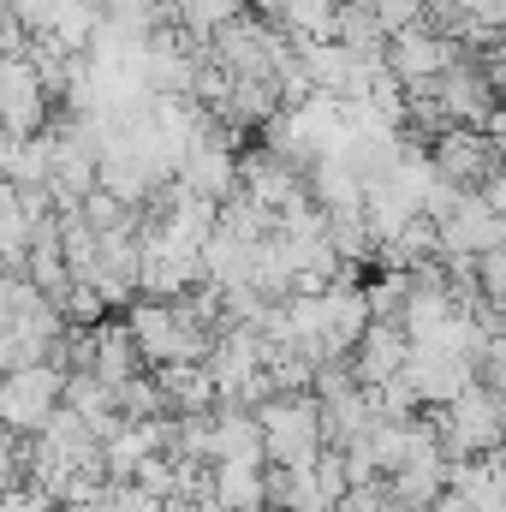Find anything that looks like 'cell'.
Masks as SVG:
<instances>
[{
    "label": "cell",
    "mask_w": 506,
    "mask_h": 512,
    "mask_svg": "<svg viewBox=\"0 0 506 512\" xmlns=\"http://www.w3.org/2000/svg\"><path fill=\"white\" fill-rule=\"evenodd\" d=\"M506 435V399L495 387H471L465 399L447 405V423H441V447L447 459H495Z\"/></svg>",
    "instance_id": "7a4b0ae2"
},
{
    "label": "cell",
    "mask_w": 506,
    "mask_h": 512,
    "mask_svg": "<svg viewBox=\"0 0 506 512\" xmlns=\"http://www.w3.org/2000/svg\"><path fill=\"white\" fill-rule=\"evenodd\" d=\"M256 423H262V453H268L274 471H304V465L322 459L328 429H322V405H316V399L280 393V399H268V405L256 411Z\"/></svg>",
    "instance_id": "6da1fadb"
},
{
    "label": "cell",
    "mask_w": 506,
    "mask_h": 512,
    "mask_svg": "<svg viewBox=\"0 0 506 512\" xmlns=\"http://www.w3.org/2000/svg\"><path fill=\"white\" fill-rule=\"evenodd\" d=\"M393 72L405 84H441L453 72V48L429 30H399L393 36Z\"/></svg>",
    "instance_id": "8992f818"
},
{
    "label": "cell",
    "mask_w": 506,
    "mask_h": 512,
    "mask_svg": "<svg viewBox=\"0 0 506 512\" xmlns=\"http://www.w3.org/2000/svg\"><path fill=\"white\" fill-rule=\"evenodd\" d=\"M60 370L48 364H24V370H6L0 376V423L18 429V435H42L54 417H60Z\"/></svg>",
    "instance_id": "3957f363"
},
{
    "label": "cell",
    "mask_w": 506,
    "mask_h": 512,
    "mask_svg": "<svg viewBox=\"0 0 506 512\" xmlns=\"http://www.w3.org/2000/svg\"><path fill=\"white\" fill-rule=\"evenodd\" d=\"M405 364H411V340H405V328H393V322H370L364 340H358V387L399 382Z\"/></svg>",
    "instance_id": "5b68a950"
},
{
    "label": "cell",
    "mask_w": 506,
    "mask_h": 512,
    "mask_svg": "<svg viewBox=\"0 0 506 512\" xmlns=\"http://www.w3.org/2000/svg\"><path fill=\"white\" fill-rule=\"evenodd\" d=\"M506 245L501 209H489V197H453V209L441 215V251L453 256H489Z\"/></svg>",
    "instance_id": "277c9868"
}]
</instances>
